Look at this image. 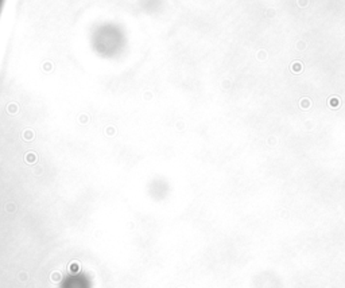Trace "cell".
Instances as JSON below:
<instances>
[{"label": "cell", "instance_id": "cell-4", "mask_svg": "<svg viewBox=\"0 0 345 288\" xmlns=\"http://www.w3.org/2000/svg\"><path fill=\"white\" fill-rule=\"evenodd\" d=\"M307 3H309L307 0H298V5H299V7H306Z\"/></svg>", "mask_w": 345, "mask_h": 288}, {"label": "cell", "instance_id": "cell-2", "mask_svg": "<svg viewBox=\"0 0 345 288\" xmlns=\"http://www.w3.org/2000/svg\"><path fill=\"white\" fill-rule=\"evenodd\" d=\"M290 67H291V71L293 73H301L302 70H303V66H302L301 62H293Z\"/></svg>", "mask_w": 345, "mask_h": 288}, {"label": "cell", "instance_id": "cell-1", "mask_svg": "<svg viewBox=\"0 0 345 288\" xmlns=\"http://www.w3.org/2000/svg\"><path fill=\"white\" fill-rule=\"evenodd\" d=\"M328 104L332 109H337V108L341 105V100H340V97H337V96H332L330 98H329Z\"/></svg>", "mask_w": 345, "mask_h": 288}, {"label": "cell", "instance_id": "cell-3", "mask_svg": "<svg viewBox=\"0 0 345 288\" xmlns=\"http://www.w3.org/2000/svg\"><path fill=\"white\" fill-rule=\"evenodd\" d=\"M301 108H309L310 106V101L307 98H303V100H301Z\"/></svg>", "mask_w": 345, "mask_h": 288}]
</instances>
